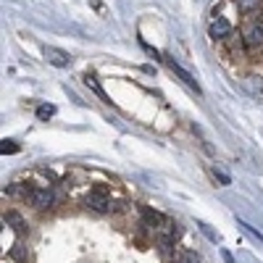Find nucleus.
<instances>
[{"label":"nucleus","instance_id":"nucleus-1","mask_svg":"<svg viewBox=\"0 0 263 263\" xmlns=\"http://www.w3.org/2000/svg\"><path fill=\"white\" fill-rule=\"evenodd\" d=\"M242 40L248 50H258L263 45V13L248 18V24L242 27Z\"/></svg>","mask_w":263,"mask_h":263},{"label":"nucleus","instance_id":"nucleus-2","mask_svg":"<svg viewBox=\"0 0 263 263\" xmlns=\"http://www.w3.org/2000/svg\"><path fill=\"white\" fill-rule=\"evenodd\" d=\"M208 34H211L213 40H218V42H224V40H229V37L234 34V27H232L229 18L216 16V18L211 21V27H208Z\"/></svg>","mask_w":263,"mask_h":263},{"label":"nucleus","instance_id":"nucleus-3","mask_svg":"<svg viewBox=\"0 0 263 263\" xmlns=\"http://www.w3.org/2000/svg\"><path fill=\"white\" fill-rule=\"evenodd\" d=\"M87 208H92L98 213H105V211H111V197L105 195V190H92L90 195H87Z\"/></svg>","mask_w":263,"mask_h":263},{"label":"nucleus","instance_id":"nucleus-4","mask_svg":"<svg viewBox=\"0 0 263 263\" xmlns=\"http://www.w3.org/2000/svg\"><path fill=\"white\" fill-rule=\"evenodd\" d=\"M42 53H45V58H48V63H53V66H58V69H66V66H71V55L66 53V50H61V48H53V45H45L42 48Z\"/></svg>","mask_w":263,"mask_h":263},{"label":"nucleus","instance_id":"nucleus-5","mask_svg":"<svg viewBox=\"0 0 263 263\" xmlns=\"http://www.w3.org/2000/svg\"><path fill=\"white\" fill-rule=\"evenodd\" d=\"M53 192L50 190H32V195H29V203L37 208V211H45V208H50L53 205Z\"/></svg>","mask_w":263,"mask_h":263},{"label":"nucleus","instance_id":"nucleus-6","mask_svg":"<svg viewBox=\"0 0 263 263\" xmlns=\"http://www.w3.org/2000/svg\"><path fill=\"white\" fill-rule=\"evenodd\" d=\"M166 63H168V69H171L174 74H177V77H179V79H182V82H184V84L190 87V90H195V92H200V84H197V82L192 79V74H190V71H184L182 66H179L177 61H171V58H166Z\"/></svg>","mask_w":263,"mask_h":263},{"label":"nucleus","instance_id":"nucleus-7","mask_svg":"<svg viewBox=\"0 0 263 263\" xmlns=\"http://www.w3.org/2000/svg\"><path fill=\"white\" fill-rule=\"evenodd\" d=\"M84 84L90 87V90H92V92H95V95H98V98H100L103 103H111V98L105 95V90H103V87H100V82L95 79V74H84Z\"/></svg>","mask_w":263,"mask_h":263},{"label":"nucleus","instance_id":"nucleus-8","mask_svg":"<svg viewBox=\"0 0 263 263\" xmlns=\"http://www.w3.org/2000/svg\"><path fill=\"white\" fill-rule=\"evenodd\" d=\"M3 224H11L16 232H27V221H24V218H21L16 211H8V213L3 216Z\"/></svg>","mask_w":263,"mask_h":263},{"label":"nucleus","instance_id":"nucleus-9","mask_svg":"<svg viewBox=\"0 0 263 263\" xmlns=\"http://www.w3.org/2000/svg\"><path fill=\"white\" fill-rule=\"evenodd\" d=\"M260 8V0H237V11L242 16H253Z\"/></svg>","mask_w":263,"mask_h":263},{"label":"nucleus","instance_id":"nucleus-10","mask_svg":"<svg viewBox=\"0 0 263 263\" xmlns=\"http://www.w3.org/2000/svg\"><path fill=\"white\" fill-rule=\"evenodd\" d=\"M53 116H55V105H50V103L37 105V119H40V121H48V119H53Z\"/></svg>","mask_w":263,"mask_h":263},{"label":"nucleus","instance_id":"nucleus-11","mask_svg":"<svg viewBox=\"0 0 263 263\" xmlns=\"http://www.w3.org/2000/svg\"><path fill=\"white\" fill-rule=\"evenodd\" d=\"M140 211H142V216H145L147 224H166V218H163L158 211H150V208H145V205H142Z\"/></svg>","mask_w":263,"mask_h":263},{"label":"nucleus","instance_id":"nucleus-12","mask_svg":"<svg viewBox=\"0 0 263 263\" xmlns=\"http://www.w3.org/2000/svg\"><path fill=\"white\" fill-rule=\"evenodd\" d=\"M11 258H13V260H18V263H27L29 253H27V248L21 245V242H16V245L11 248Z\"/></svg>","mask_w":263,"mask_h":263},{"label":"nucleus","instance_id":"nucleus-13","mask_svg":"<svg viewBox=\"0 0 263 263\" xmlns=\"http://www.w3.org/2000/svg\"><path fill=\"white\" fill-rule=\"evenodd\" d=\"M0 153H3V156H13V153H18V145L13 140H3L0 142Z\"/></svg>","mask_w":263,"mask_h":263},{"label":"nucleus","instance_id":"nucleus-14","mask_svg":"<svg viewBox=\"0 0 263 263\" xmlns=\"http://www.w3.org/2000/svg\"><path fill=\"white\" fill-rule=\"evenodd\" d=\"M177 263H200V260H197V255H195V253H179Z\"/></svg>","mask_w":263,"mask_h":263},{"label":"nucleus","instance_id":"nucleus-15","mask_svg":"<svg viewBox=\"0 0 263 263\" xmlns=\"http://www.w3.org/2000/svg\"><path fill=\"white\" fill-rule=\"evenodd\" d=\"M239 227H242V229H248V232H250V234H253V237L258 239V242L263 245V234H260V232H258L255 227H250V224H245V221H239Z\"/></svg>","mask_w":263,"mask_h":263},{"label":"nucleus","instance_id":"nucleus-16","mask_svg":"<svg viewBox=\"0 0 263 263\" xmlns=\"http://www.w3.org/2000/svg\"><path fill=\"white\" fill-rule=\"evenodd\" d=\"M213 177H216L218 182H221V184H232V179L227 177V174H224V171H218V168H213Z\"/></svg>","mask_w":263,"mask_h":263},{"label":"nucleus","instance_id":"nucleus-17","mask_svg":"<svg viewBox=\"0 0 263 263\" xmlns=\"http://www.w3.org/2000/svg\"><path fill=\"white\" fill-rule=\"evenodd\" d=\"M200 229H203V232H205V234H208V237L213 239V242H218V234H213V232H211V229H208L205 224H200Z\"/></svg>","mask_w":263,"mask_h":263},{"label":"nucleus","instance_id":"nucleus-18","mask_svg":"<svg viewBox=\"0 0 263 263\" xmlns=\"http://www.w3.org/2000/svg\"><path fill=\"white\" fill-rule=\"evenodd\" d=\"M111 211H114V213H119V211H124V203H119V200H116V203H111Z\"/></svg>","mask_w":263,"mask_h":263},{"label":"nucleus","instance_id":"nucleus-19","mask_svg":"<svg viewBox=\"0 0 263 263\" xmlns=\"http://www.w3.org/2000/svg\"><path fill=\"white\" fill-rule=\"evenodd\" d=\"M221 255H224V260H227V263H234V258H232V253H229V250H221Z\"/></svg>","mask_w":263,"mask_h":263}]
</instances>
